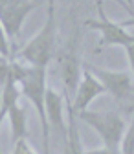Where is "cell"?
<instances>
[{"label": "cell", "mask_w": 134, "mask_h": 154, "mask_svg": "<svg viewBox=\"0 0 134 154\" xmlns=\"http://www.w3.org/2000/svg\"><path fill=\"white\" fill-rule=\"evenodd\" d=\"M101 94H105L103 85L98 81V77L94 73H90L88 68L83 70V75L79 79V85L75 88V95H73V101H72V108L75 110V114H79L83 110H88V105L99 97Z\"/></svg>", "instance_id": "7"}, {"label": "cell", "mask_w": 134, "mask_h": 154, "mask_svg": "<svg viewBox=\"0 0 134 154\" xmlns=\"http://www.w3.org/2000/svg\"><path fill=\"white\" fill-rule=\"evenodd\" d=\"M90 70V73H94L98 77V81L103 85L105 92H108L114 99H125L130 94L132 88V77L127 72H112V70H105V68H98V66H86Z\"/></svg>", "instance_id": "6"}, {"label": "cell", "mask_w": 134, "mask_h": 154, "mask_svg": "<svg viewBox=\"0 0 134 154\" xmlns=\"http://www.w3.org/2000/svg\"><path fill=\"white\" fill-rule=\"evenodd\" d=\"M41 4V0H0V24L4 26L8 38L18 35L28 15Z\"/></svg>", "instance_id": "4"}, {"label": "cell", "mask_w": 134, "mask_h": 154, "mask_svg": "<svg viewBox=\"0 0 134 154\" xmlns=\"http://www.w3.org/2000/svg\"><path fill=\"white\" fill-rule=\"evenodd\" d=\"M13 154H37V152L24 138V140H18L13 143Z\"/></svg>", "instance_id": "13"}, {"label": "cell", "mask_w": 134, "mask_h": 154, "mask_svg": "<svg viewBox=\"0 0 134 154\" xmlns=\"http://www.w3.org/2000/svg\"><path fill=\"white\" fill-rule=\"evenodd\" d=\"M120 152L121 154H134V116H132V121L125 128V134H123L121 143H120Z\"/></svg>", "instance_id": "11"}, {"label": "cell", "mask_w": 134, "mask_h": 154, "mask_svg": "<svg viewBox=\"0 0 134 154\" xmlns=\"http://www.w3.org/2000/svg\"><path fill=\"white\" fill-rule=\"evenodd\" d=\"M61 79H63L66 95L75 92V88L79 85V59H77V53H75L73 42L61 59Z\"/></svg>", "instance_id": "9"}, {"label": "cell", "mask_w": 134, "mask_h": 154, "mask_svg": "<svg viewBox=\"0 0 134 154\" xmlns=\"http://www.w3.org/2000/svg\"><path fill=\"white\" fill-rule=\"evenodd\" d=\"M83 154H121L120 149H110V147H103V149H92V150H83Z\"/></svg>", "instance_id": "15"}, {"label": "cell", "mask_w": 134, "mask_h": 154, "mask_svg": "<svg viewBox=\"0 0 134 154\" xmlns=\"http://www.w3.org/2000/svg\"><path fill=\"white\" fill-rule=\"evenodd\" d=\"M44 108H46V118L50 123V128L59 132L61 136H66V125H64V97L55 92L53 88H46V97H44Z\"/></svg>", "instance_id": "8"}, {"label": "cell", "mask_w": 134, "mask_h": 154, "mask_svg": "<svg viewBox=\"0 0 134 154\" xmlns=\"http://www.w3.org/2000/svg\"><path fill=\"white\" fill-rule=\"evenodd\" d=\"M0 55L9 57L11 55V48H9V38L4 31V26L0 24Z\"/></svg>", "instance_id": "14"}, {"label": "cell", "mask_w": 134, "mask_h": 154, "mask_svg": "<svg viewBox=\"0 0 134 154\" xmlns=\"http://www.w3.org/2000/svg\"><path fill=\"white\" fill-rule=\"evenodd\" d=\"M75 116L99 134L105 147L120 149L121 138L127 128V123L123 121L121 116L114 112H94V110H83Z\"/></svg>", "instance_id": "3"}, {"label": "cell", "mask_w": 134, "mask_h": 154, "mask_svg": "<svg viewBox=\"0 0 134 154\" xmlns=\"http://www.w3.org/2000/svg\"><path fill=\"white\" fill-rule=\"evenodd\" d=\"M4 118H6V116H4V112H2V90H0V125H2ZM0 154H2V152H0Z\"/></svg>", "instance_id": "17"}, {"label": "cell", "mask_w": 134, "mask_h": 154, "mask_svg": "<svg viewBox=\"0 0 134 154\" xmlns=\"http://www.w3.org/2000/svg\"><path fill=\"white\" fill-rule=\"evenodd\" d=\"M20 94L35 106L37 116L41 121V130H42V145H44V154H50V123L46 118V108H44V97H46V68H35L26 64V72L18 81Z\"/></svg>", "instance_id": "1"}, {"label": "cell", "mask_w": 134, "mask_h": 154, "mask_svg": "<svg viewBox=\"0 0 134 154\" xmlns=\"http://www.w3.org/2000/svg\"><path fill=\"white\" fill-rule=\"evenodd\" d=\"M125 53H127V59H129V64H130V70L134 73V42L125 46Z\"/></svg>", "instance_id": "16"}, {"label": "cell", "mask_w": 134, "mask_h": 154, "mask_svg": "<svg viewBox=\"0 0 134 154\" xmlns=\"http://www.w3.org/2000/svg\"><path fill=\"white\" fill-rule=\"evenodd\" d=\"M95 6H98V11L103 9V2H101V0H95Z\"/></svg>", "instance_id": "18"}, {"label": "cell", "mask_w": 134, "mask_h": 154, "mask_svg": "<svg viewBox=\"0 0 134 154\" xmlns=\"http://www.w3.org/2000/svg\"><path fill=\"white\" fill-rule=\"evenodd\" d=\"M55 50V9H48L46 22L31 41L18 51V59L35 68H48Z\"/></svg>", "instance_id": "2"}, {"label": "cell", "mask_w": 134, "mask_h": 154, "mask_svg": "<svg viewBox=\"0 0 134 154\" xmlns=\"http://www.w3.org/2000/svg\"><path fill=\"white\" fill-rule=\"evenodd\" d=\"M9 66H11V59L0 55V88H2L9 79Z\"/></svg>", "instance_id": "12"}, {"label": "cell", "mask_w": 134, "mask_h": 154, "mask_svg": "<svg viewBox=\"0 0 134 154\" xmlns=\"http://www.w3.org/2000/svg\"><path fill=\"white\" fill-rule=\"evenodd\" d=\"M6 116H8L9 125H11V140H13V143L18 141V140H24L26 138V130H28V119H26V108L20 105V101L17 105H13L8 110Z\"/></svg>", "instance_id": "10"}, {"label": "cell", "mask_w": 134, "mask_h": 154, "mask_svg": "<svg viewBox=\"0 0 134 154\" xmlns=\"http://www.w3.org/2000/svg\"><path fill=\"white\" fill-rule=\"evenodd\" d=\"M99 13V20H86V28L90 29H98L101 33V42L108 44V46H129L134 42V35L127 31V28H123L118 22H112L107 18L105 11H98Z\"/></svg>", "instance_id": "5"}, {"label": "cell", "mask_w": 134, "mask_h": 154, "mask_svg": "<svg viewBox=\"0 0 134 154\" xmlns=\"http://www.w3.org/2000/svg\"><path fill=\"white\" fill-rule=\"evenodd\" d=\"M48 9H55V0H48Z\"/></svg>", "instance_id": "19"}]
</instances>
